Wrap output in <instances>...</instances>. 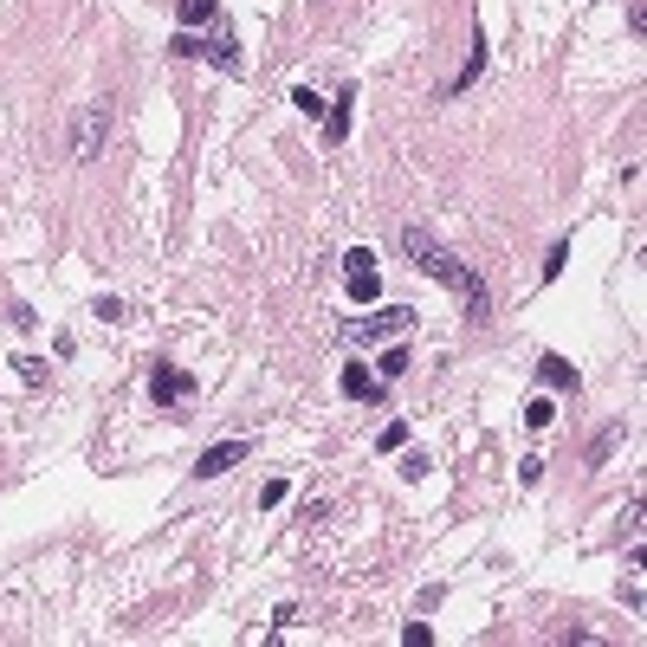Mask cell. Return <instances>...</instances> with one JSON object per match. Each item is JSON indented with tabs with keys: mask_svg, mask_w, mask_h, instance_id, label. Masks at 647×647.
Wrapping results in <instances>:
<instances>
[{
	"mask_svg": "<svg viewBox=\"0 0 647 647\" xmlns=\"http://www.w3.org/2000/svg\"><path fill=\"white\" fill-rule=\"evenodd\" d=\"M402 253L415 259V272H428L434 285H447V292L466 305V318H473V324L492 318V292H486V279H479V272L466 266L453 246H440L428 227H415V220H408V227H402Z\"/></svg>",
	"mask_w": 647,
	"mask_h": 647,
	"instance_id": "cell-1",
	"label": "cell"
},
{
	"mask_svg": "<svg viewBox=\"0 0 647 647\" xmlns=\"http://www.w3.org/2000/svg\"><path fill=\"white\" fill-rule=\"evenodd\" d=\"M402 330H415V311L382 305V311H363V318H343V343H382V337H402Z\"/></svg>",
	"mask_w": 647,
	"mask_h": 647,
	"instance_id": "cell-2",
	"label": "cell"
},
{
	"mask_svg": "<svg viewBox=\"0 0 647 647\" xmlns=\"http://www.w3.org/2000/svg\"><path fill=\"white\" fill-rule=\"evenodd\" d=\"M169 52L175 59H214V72H227V78H240V46H233V39H201V33H175L169 39Z\"/></svg>",
	"mask_w": 647,
	"mask_h": 647,
	"instance_id": "cell-3",
	"label": "cell"
},
{
	"mask_svg": "<svg viewBox=\"0 0 647 647\" xmlns=\"http://www.w3.org/2000/svg\"><path fill=\"white\" fill-rule=\"evenodd\" d=\"M104 143H110V98L85 104V117H78V130H72V156L78 162H98Z\"/></svg>",
	"mask_w": 647,
	"mask_h": 647,
	"instance_id": "cell-4",
	"label": "cell"
},
{
	"mask_svg": "<svg viewBox=\"0 0 647 647\" xmlns=\"http://www.w3.org/2000/svg\"><path fill=\"white\" fill-rule=\"evenodd\" d=\"M188 395H195V376H188V369H175V363L149 369V402L156 408H175V402H188Z\"/></svg>",
	"mask_w": 647,
	"mask_h": 647,
	"instance_id": "cell-5",
	"label": "cell"
},
{
	"mask_svg": "<svg viewBox=\"0 0 647 647\" xmlns=\"http://www.w3.org/2000/svg\"><path fill=\"white\" fill-rule=\"evenodd\" d=\"M246 453H253V440H246V434H240V440H220V447H208L195 466H188V473H195V479H220V473H233Z\"/></svg>",
	"mask_w": 647,
	"mask_h": 647,
	"instance_id": "cell-6",
	"label": "cell"
},
{
	"mask_svg": "<svg viewBox=\"0 0 647 647\" xmlns=\"http://www.w3.org/2000/svg\"><path fill=\"white\" fill-rule=\"evenodd\" d=\"M337 382H343V395H350V402H382V382L369 376L363 363H343V376H337Z\"/></svg>",
	"mask_w": 647,
	"mask_h": 647,
	"instance_id": "cell-7",
	"label": "cell"
},
{
	"mask_svg": "<svg viewBox=\"0 0 647 647\" xmlns=\"http://www.w3.org/2000/svg\"><path fill=\"white\" fill-rule=\"evenodd\" d=\"M350 104H356V91H350V85H343L337 98H330V110H324V136H330V143H343V136H350Z\"/></svg>",
	"mask_w": 647,
	"mask_h": 647,
	"instance_id": "cell-8",
	"label": "cell"
},
{
	"mask_svg": "<svg viewBox=\"0 0 647 647\" xmlns=\"http://www.w3.org/2000/svg\"><path fill=\"white\" fill-rule=\"evenodd\" d=\"M479 72H486V33H473V52H466V65H460V72H453V85H447V98H460V91L466 85H473V78Z\"/></svg>",
	"mask_w": 647,
	"mask_h": 647,
	"instance_id": "cell-9",
	"label": "cell"
},
{
	"mask_svg": "<svg viewBox=\"0 0 647 647\" xmlns=\"http://www.w3.org/2000/svg\"><path fill=\"white\" fill-rule=\"evenodd\" d=\"M175 20H182L188 33H201V26L220 20V0H175Z\"/></svg>",
	"mask_w": 647,
	"mask_h": 647,
	"instance_id": "cell-10",
	"label": "cell"
},
{
	"mask_svg": "<svg viewBox=\"0 0 647 647\" xmlns=\"http://www.w3.org/2000/svg\"><path fill=\"white\" fill-rule=\"evenodd\" d=\"M538 382H544V389H563V395H576V369L563 363V356H538Z\"/></svg>",
	"mask_w": 647,
	"mask_h": 647,
	"instance_id": "cell-11",
	"label": "cell"
},
{
	"mask_svg": "<svg viewBox=\"0 0 647 647\" xmlns=\"http://www.w3.org/2000/svg\"><path fill=\"white\" fill-rule=\"evenodd\" d=\"M343 279H350V298H356V305H369V298L382 292V272L376 266H356V272H343Z\"/></svg>",
	"mask_w": 647,
	"mask_h": 647,
	"instance_id": "cell-12",
	"label": "cell"
},
{
	"mask_svg": "<svg viewBox=\"0 0 647 647\" xmlns=\"http://www.w3.org/2000/svg\"><path fill=\"white\" fill-rule=\"evenodd\" d=\"M557 421V408H550V395H538V402H525V428H550Z\"/></svg>",
	"mask_w": 647,
	"mask_h": 647,
	"instance_id": "cell-13",
	"label": "cell"
},
{
	"mask_svg": "<svg viewBox=\"0 0 647 647\" xmlns=\"http://www.w3.org/2000/svg\"><path fill=\"white\" fill-rule=\"evenodd\" d=\"M376 369H382L389 382H395V376H408V350H402V343H395V350H382V363H376Z\"/></svg>",
	"mask_w": 647,
	"mask_h": 647,
	"instance_id": "cell-14",
	"label": "cell"
},
{
	"mask_svg": "<svg viewBox=\"0 0 647 647\" xmlns=\"http://www.w3.org/2000/svg\"><path fill=\"white\" fill-rule=\"evenodd\" d=\"M292 104L305 110V117H324V110H330V104H324V98H318V91H311V85H298V91H292Z\"/></svg>",
	"mask_w": 647,
	"mask_h": 647,
	"instance_id": "cell-15",
	"label": "cell"
},
{
	"mask_svg": "<svg viewBox=\"0 0 647 647\" xmlns=\"http://www.w3.org/2000/svg\"><path fill=\"white\" fill-rule=\"evenodd\" d=\"M91 311H98L104 324H123V318H130V305H123V298H98V305H91Z\"/></svg>",
	"mask_w": 647,
	"mask_h": 647,
	"instance_id": "cell-16",
	"label": "cell"
},
{
	"mask_svg": "<svg viewBox=\"0 0 647 647\" xmlns=\"http://www.w3.org/2000/svg\"><path fill=\"white\" fill-rule=\"evenodd\" d=\"M563 259H570V240H557V246L544 253V279H557V272H563Z\"/></svg>",
	"mask_w": 647,
	"mask_h": 647,
	"instance_id": "cell-17",
	"label": "cell"
},
{
	"mask_svg": "<svg viewBox=\"0 0 647 647\" xmlns=\"http://www.w3.org/2000/svg\"><path fill=\"white\" fill-rule=\"evenodd\" d=\"M285 492H292V486H285V479H266V486H259V505H266V512H272V505H285Z\"/></svg>",
	"mask_w": 647,
	"mask_h": 647,
	"instance_id": "cell-18",
	"label": "cell"
},
{
	"mask_svg": "<svg viewBox=\"0 0 647 647\" xmlns=\"http://www.w3.org/2000/svg\"><path fill=\"white\" fill-rule=\"evenodd\" d=\"M13 363H20V376L33 382V389H39V382H46V363H39V356H13Z\"/></svg>",
	"mask_w": 647,
	"mask_h": 647,
	"instance_id": "cell-19",
	"label": "cell"
},
{
	"mask_svg": "<svg viewBox=\"0 0 647 647\" xmlns=\"http://www.w3.org/2000/svg\"><path fill=\"white\" fill-rule=\"evenodd\" d=\"M615 440H622V428H602V434H596V447H589V460H609Z\"/></svg>",
	"mask_w": 647,
	"mask_h": 647,
	"instance_id": "cell-20",
	"label": "cell"
},
{
	"mask_svg": "<svg viewBox=\"0 0 647 647\" xmlns=\"http://www.w3.org/2000/svg\"><path fill=\"white\" fill-rule=\"evenodd\" d=\"M402 440H408V428H402V421H389V428H382V440H376V447H382V453H395V447H402Z\"/></svg>",
	"mask_w": 647,
	"mask_h": 647,
	"instance_id": "cell-21",
	"label": "cell"
},
{
	"mask_svg": "<svg viewBox=\"0 0 647 647\" xmlns=\"http://www.w3.org/2000/svg\"><path fill=\"white\" fill-rule=\"evenodd\" d=\"M402 641H408V647H428V641H434V628H428V622H408V628H402Z\"/></svg>",
	"mask_w": 647,
	"mask_h": 647,
	"instance_id": "cell-22",
	"label": "cell"
},
{
	"mask_svg": "<svg viewBox=\"0 0 647 647\" xmlns=\"http://www.w3.org/2000/svg\"><path fill=\"white\" fill-rule=\"evenodd\" d=\"M402 479H428V453H408V460H402Z\"/></svg>",
	"mask_w": 647,
	"mask_h": 647,
	"instance_id": "cell-23",
	"label": "cell"
}]
</instances>
